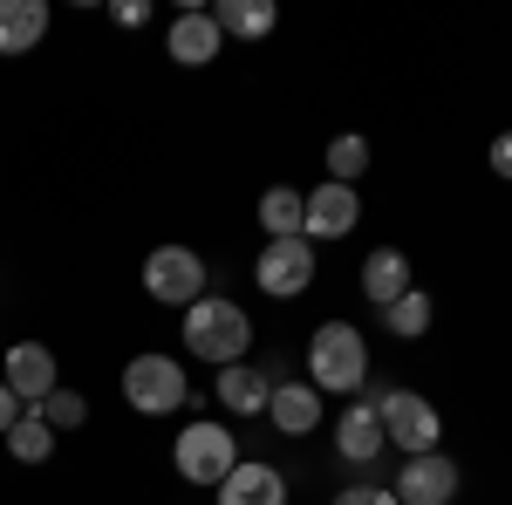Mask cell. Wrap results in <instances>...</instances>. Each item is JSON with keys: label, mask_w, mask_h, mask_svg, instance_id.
Returning <instances> with one entry per match:
<instances>
[{"label": "cell", "mask_w": 512, "mask_h": 505, "mask_svg": "<svg viewBox=\"0 0 512 505\" xmlns=\"http://www.w3.org/2000/svg\"><path fill=\"white\" fill-rule=\"evenodd\" d=\"M185 349H192L198 362H212V369H233V362H246V349H253V321H246V308L226 301V294H198L192 308H185Z\"/></svg>", "instance_id": "cell-1"}, {"label": "cell", "mask_w": 512, "mask_h": 505, "mask_svg": "<svg viewBox=\"0 0 512 505\" xmlns=\"http://www.w3.org/2000/svg\"><path fill=\"white\" fill-rule=\"evenodd\" d=\"M362 171H369V137H335V144H328V185H355V178H362Z\"/></svg>", "instance_id": "cell-22"}, {"label": "cell", "mask_w": 512, "mask_h": 505, "mask_svg": "<svg viewBox=\"0 0 512 505\" xmlns=\"http://www.w3.org/2000/svg\"><path fill=\"white\" fill-rule=\"evenodd\" d=\"M321 410H328V396H321L315 383H274V396H267V417H274V430H287V437H315Z\"/></svg>", "instance_id": "cell-13"}, {"label": "cell", "mask_w": 512, "mask_h": 505, "mask_svg": "<svg viewBox=\"0 0 512 505\" xmlns=\"http://www.w3.org/2000/svg\"><path fill=\"white\" fill-rule=\"evenodd\" d=\"M151 21V0H117V28H144Z\"/></svg>", "instance_id": "cell-26"}, {"label": "cell", "mask_w": 512, "mask_h": 505, "mask_svg": "<svg viewBox=\"0 0 512 505\" xmlns=\"http://www.w3.org/2000/svg\"><path fill=\"white\" fill-rule=\"evenodd\" d=\"M335 505H396V492H383V485H342Z\"/></svg>", "instance_id": "cell-24"}, {"label": "cell", "mask_w": 512, "mask_h": 505, "mask_svg": "<svg viewBox=\"0 0 512 505\" xmlns=\"http://www.w3.org/2000/svg\"><path fill=\"white\" fill-rule=\"evenodd\" d=\"M219 48H226L219 21L198 14V7H185V14L171 21V35H164V55H171L178 69H205V62H219Z\"/></svg>", "instance_id": "cell-12"}, {"label": "cell", "mask_w": 512, "mask_h": 505, "mask_svg": "<svg viewBox=\"0 0 512 505\" xmlns=\"http://www.w3.org/2000/svg\"><path fill=\"white\" fill-rule=\"evenodd\" d=\"M485 164H492V178H506V185H512V130H506V137H492Z\"/></svg>", "instance_id": "cell-25"}, {"label": "cell", "mask_w": 512, "mask_h": 505, "mask_svg": "<svg viewBox=\"0 0 512 505\" xmlns=\"http://www.w3.org/2000/svg\"><path fill=\"white\" fill-rule=\"evenodd\" d=\"M253 287L267 301H301L315 287V246L308 239H267V253L253 260Z\"/></svg>", "instance_id": "cell-6"}, {"label": "cell", "mask_w": 512, "mask_h": 505, "mask_svg": "<svg viewBox=\"0 0 512 505\" xmlns=\"http://www.w3.org/2000/svg\"><path fill=\"white\" fill-rule=\"evenodd\" d=\"M376 410H383V437H390L403 458H424V451H437L444 417H437L431 396H417V389H383V396H376Z\"/></svg>", "instance_id": "cell-5"}, {"label": "cell", "mask_w": 512, "mask_h": 505, "mask_svg": "<svg viewBox=\"0 0 512 505\" xmlns=\"http://www.w3.org/2000/svg\"><path fill=\"white\" fill-rule=\"evenodd\" d=\"M260 226H267V239H301V192L294 185H267L260 192Z\"/></svg>", "instance_id": "cell-20"}, {"label": "cell", "mask_w": 512, "mask_h": 505, "mask_svg": "<svg viewBox=\"0 0 512 505\" xmlns=\"http://www.w3.org/2000/svg\"><path fill=\"white\" fill-rule=\"evenodd\" d=\"M396 505H451L458 499V465L444 451H424V458H403L396 471Z\"/></svg>", "instance_id": "cell-10"}, {"label": "cell", "mask_w": 512, "mask_h": 505, "mask_svg": "<svg viewBox=\"0 0 512 505\" xmlns=\"http://www.w3.org/2000/svg\"><path fill=\"white\" fill-rule=\"evenodd\" d=\"M219 505H287V478L267 458H239L219 485Z\"/></svg>", "instance_id": "cell-14"}, {"label": "cell", "mask_w": 512, "mask_h": 505, "mask_svg": "<svg viewBox=\"0 0 512 505\" xmlns=\"http://www.w3.org/2000/svg\"><path fill=\"white\" fill-rule=\"evenodd\" d=\"M267 396H274V376H267V369H253V362L219 369V410H233V417H267Z\"/></svg>", "instance_id": "cell-15"}, {"label": "cell", "mask_w": 512, "mask_h": 505, "mask_svg": "<svg viewBox=\"0 0 512 505\" xmlns=\"http://www.w3.org/2000/svg\"><path fill=\"white\" fill-rule=\"evenodd\" d=\"M0 444H7L21 465H48V458H55V430H48V417H41V410H21V424L7 430Z\"/></svg>", "instance_id": "cell-19"}, {"label": "cell", "mask_w": 512, "mask_h": 505, "mask_svg": "<svg viewBox=\"0 0 512 505\" xmlns=\"http://www.w3.org/2000/svg\"><path fill=\"white\" fill-rule=\"evenodd\" d=\"M431 321H437V301L424 294V287H410L403 301H390V308H383V328H390V335H403V342H417Z\"/></svg>", "instance_id": "cell-21"}, {"label": "cell", "mask_w": 512, "mask_h": 505, "mask_svg": "<svg viewBox=\"0 0 512 505\" xmlns=\"http://www.w3.org/2000/svg\"><path fill=\"white\" fill-rule=\"evenodd\" d=\"M171 465H178V478H192V485H226V471L239 465V437L226 424H212V417H198V424H185L178 437H171Z\"/></svg>", "instance_id": "cell-3"}, {"label": "cell", "mask_w": 512, "mask_h": 505, "mask_svg": "<svg viewBox=\"0 0 512 505\" xmlns=\"http://www.w3.org/2000/svg\"><path fill=\"white\" fill-rule=\"evenodd\" d=\"M14 424H21V396H14V389L0 383V437H7Z\"/></svg>", "instance_id": "cell-27"}, {"label": "cell", "mask_w": 512, "mask_h": 505, "mask_svg": "<svg viewBox=\"0 0 512 505\" xmlns=\"http://www.w3.org/2000/svg\"><path fill=\"white\" fill-rule=\"evenodd\" d=\"M212 21H219V35H233V41H267L280 28V7L274 0H219Z\"/></svg>", "instance_id": "cell-17"}, {"label": "cell", "mask_w": 512, "mask_h": 505, "mask_svg": "<svg viewBox=\"0 0 512 505\" xmlns=\"http://www.w3.org/2000/svg\"><path fill=\"white\" fill-rule=\"evenodd\" d=\"M383 410H376V396H355L349 410L335 417V451L349 458V465H369V458H383Z\"/></svg>", "instance_id": "cell-11"}, {"label": "cell", "mask_w": 512, "mask_h": 505, "mask_svg": "<svg viewBox=\"0 0 512 505\" xmlns=\"http://www.w3.org/2000/svg\"><path fill=\"white\" fill-rule=\"evenodd\" d=\"M144 294L164 301V308H192L198 294H212L205 287V260H198L192 246H158L144 260Z\"/></svg>", "instance_id": "cell-7"}, {"label": "cell", "mask_w": 512, "mask_h": 505, "mask_svg": "<svg viewBox=\"0 0 512 505\" xmlns=\"http://www.w3.org/2000/svg\"><path fill=\"white\" fill-rule=\"evenodd\" d=\"M355 219H362V198H355V185H328V178H321L315 192H301V239H308V246L349 239Z\"/></svg>", "instance_id": "cell-9"}, {"label": "cell", "mask_w": 512, "mask_h": 505, "mask_svg": "<svg viewBox=\"0 0 512 505\" xmlns=\"http://www.w3.org/2000/svg\"><path fill=\"white\" fill-rule=\"evenodd\" d=\"M362 294H369L376 308L403 301V294H410V260H403L396 246H376V253L362 260Z\"/></svg>", "instance_id": "cell-18"}, {"label": "cell", "mask_w": 512, "mask_h": 505, "mask_svg": "<svg viewBox=\"0 0 512 505\" xmlns=\"http://www.w3.org/2000/svg\"><path fill=\"white\" fill-rule=\"evenodd\" d=\"M41 417H48V430H82V424H89V403H82V389L62 383L48 403H41Z\"/></svg>", "instance_id": "cell-23"}, {"label": "cell", "mask_w": 512, "mask_h": 505, "mask_svg": "<svg viewBox=\"0 0 512 505\" xmlns=\"http://www.w3.org/2000/svg\"><path fill=\"white\" fill-rule=\"evenodd\" d=\"M308 383L321 396H355V389L369 383V342H362V328L321 321L315 335H308Z\"/></svg>", "instance_id": "cell-2"}, {"label": "cell", "mask_w": 512, "mask_h": 505, "mask_svg": "<svg viewBox=\"0 0 512 505\" xmlns=\"http://www.w3.org/2000/svg\"><path fill=\"white\" fill-rule=\"evenodd\" d=\"M123 403H130L137 417H178V410L192 403V383H185V369H178L171 355H130V369H123Z\"/></svg>", "instance_id": "cell-4"}, {"label": "cell", "mask_w": 512, "mask_h": 505, "mask_svg": "<svg viewBox=\"0 0 512 505\" xmlns=\"http://www.w3.org/2000/svg\"><path fill=\"white\" fill-rule=\"evenodd\" d=\"M0 383L21 396V410H41L62 389V362H55L48 342H14V349L0 355Z\"/></svg>", "instance_id": "cell-8"}, {"label": "cell", "mask_w": 512, "mask_h": 505, "mask_svg": "<svg viewBox=\"0 0 512 505\" xmlns=\"http://www.w3.org/2000/svg\"><path fill=\"white\" fill-rule=\"evenodd\" d=\"M48 0H0V55H28L48 35Z\"/></svg>", "instance_id": "cell-16"}]
</instances>
